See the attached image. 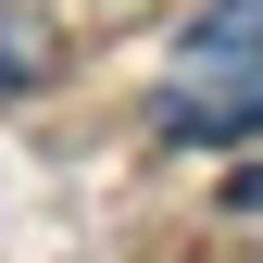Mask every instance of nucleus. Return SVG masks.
I'll list each match as a JSON object with an SVG mask.
<instances>
[{
    "label": "nucleus",
    "mask_w": 263,
    "mask_h": 263,
    "mask_svg": "<svg viewBox=\"0 0 263 263\" xmlns=\"http://www.w3.org/2000/svg\"><path fill=\"white\" fill-rule=\"evenodd\" d=\"M163 138H201V151H238L263 138V0H213L201 25L176 38V88H163Z\"/></svg>",
    "instance_id": "1"
},
{
    "label": "nucleus",
    "mask_w": 263,
    "mask_h": 263,
    "mask_svg": "<svg viewBox=\"0 0 263 263\" xmlns=\"http://www.w3.org/2000/svg\"><path fill=\"white\" fill-rule=\"evenodd\" d=\"M50 50H63V38H50V13L0 0V101H13V88H38V76H50Z\"/></svg>",
    "instance_id": "2"
},
{
    "label": "nucleus",
    "mask_w": 263,
    "mask_h": 263,
    "mask_svg": "<svg viewBox=\"0 0 263 263\" xmlns=\"http://www.w3.org/2000/svg\"><path fill=\"white\" fill-rule=\"evenodd\" d=\"M226 201H238V213H263V163H238V176H226Z\"/></svg>",
    "instance_id": "3"
}]
</instances>
